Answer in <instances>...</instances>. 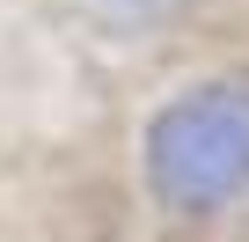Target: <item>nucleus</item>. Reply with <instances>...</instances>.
<instances>
[{
    "label": "nucleus",
    "instance_id": "nucleus-1",
    "mask_svg": "<svg viewBox=\"0 0 249 242\" xmlns=\"http://www.w3.org/2000/svg\"><path fill=\"white\" fill-rule=\"evenodd\" d=\"M140 169H147V191L183 220L234 205L249 191V88L198 81V88L169 95L147 117Z\"/></svg>",
    "mask_w": 249,
    "mask_h": 242
},
{
    "label": "nucleus",
    "instance_id": "nucleus-2",
    "mask_svg": "<svg viewBox=\"0 0 249 242\" xmlns=\"http://www.w3.org/2000/svg\"><path fill=\"white\" fill-rule=\"evenodd\" d=\"M176 8H183V0H88V15L110 22V30H154V22H169Z\"/></svg>",
    "mask_w": 249,
    "mask_h": 242
}]
</instances>
